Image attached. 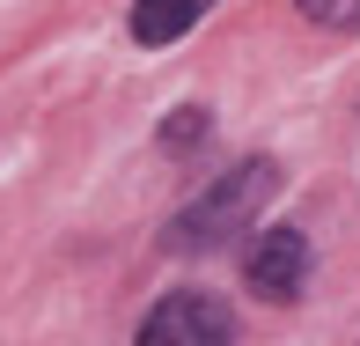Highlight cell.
<instances>
[{"instance_id": "1", "label": "cell", "mask_w": 360, "mask_h": 346, "mask_svg": "<svg viewBox=\"0 0 360 346\" xmlns=\"http://www.w3.org/2000/svg\"><path fill=\"white\" fill-rule=\"evenodd\" d=\"M280 192V170L272 162H236L228 177H214V185L199 192L184 214L169 221V243L176 251H206V243H228L236 228H250L257 214H265V199Z\"/></svg>"}, {"instance_id": "2", "label": "cell", "mask_w": 360, "mask_h": 346, "mask_svg": "<svg viewBox=\"0 0 360 346\" xmlns=\"http://www.w3.org/2000/svg\"><path fill=\"white\" fill-rule=\"evenodd\" d=\"M309 280V236L302 228H257L243 251V288L257 302H294Z\"/></svg>"}, {"instance_id": "3", "label": "cell", "mask_w": 360, "mask_h": 346, "mask_svg": "<svg viewBox=\"0 0 360 346\" xmlns=\"http://www.w3.org/2000/svg\"><path fill=\"white\" fill-rule=\"evenodd\" d=\"M140 339H155V346H176V339H191V346H228L236 339V309L214 302L206 288H176L169 302H155L147 309V324H140Z\"/></svg>"}, {"instance_id": "4", "label": "cell", "mask_w": 360, "mask_h": 346, "mask_svg": "<svg viewBox=\"0 0 360 346\" xmlns=\"http://www.w3.org/2000/svg\"><path fill=\"white\" fill-rule=\"evenodd\" d=\"M214 8V0H133V15H125V30H133L140 44H176L199 15Z\"/></svg>"}, {"instance_id": "5", "label": "cell", "mask_w": 360, "mask_h": 346, "mask_svg": "<svg viewBox=\"0 0 360 346\" xmlns=\"http://www.w3.org/2000/svg\"><path fill=\"white\" fill-rule=\"evenodd\" d=\"M294 8L323 30H360V0H294Z\"/></svg>"}, {"instance_id": "6", "label": "cell", "mask_w": 360, "mask_h": 346, "mask_svg": "<svg viewBox=\"0 0 360 346\" xmlns=\"http://www.w3.org/2000/svg\"><path fill=\"white\" fill-rule=\"evenodd\" d=\"M199 133H206V111H191V104H184V111H176L169 125H162V147H191Z\"/></svg>"}]
</instances>
